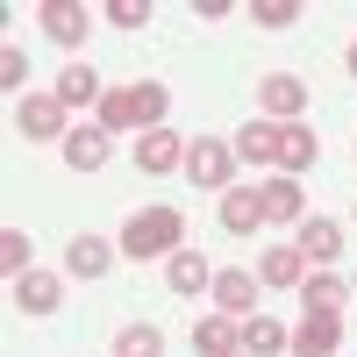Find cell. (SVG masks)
<instances>
[{
  "label": "cell",
  "instance_id": "16",
  "mask_svg": "<svg viewBox=\"0 0 357 357\" xmlns=\"http://www.w3.org/2000/svg\"><path fill=\"white\" fill-rule=\"evenodd\" d=\"M301 257H307V264H336V257H343V222L307 215V222H301Z\"/></svg>",
  "mask_w": 357,
  "mask_h": 357
},
{
  "label": "cell",
  "instance_id": "1",
  "mask_svg": "<svg viewBox=\"0 0 357 357\" xmlns=\"http://www.w3.org/2000/svg\"><path fill=\"white\" fill-rule=\"evenodd\" d=\"M165 107H172V93L158 79H136V86H114V93L100 100V129L107 136H122V129H136V136H151L158 122H165Z\"/></svg>",
  "mask_w": 357,
  "mask_h": 357
},
{
  "label": "cell",
  "instance_id": "22",
  "mask_svg": "<svg viewBox=\"0 0 357 357\" xmlns=\"http://www.w3.org/2000/svg\"><path fill=\"white\" fill-rule=\"evenodd\" d=\"M286 343H293V336L279 329L272 314H250V321H243V357H279Z\"/></svg>",
  "mask_w": 357,
  "mask_h": 357
},
{
  "label": "cell",
  "instance_id": "26",
  "mask_svg": "<svg viewBox=\"0 0 357 357\" xmlns=\"http://www.w3.org/2000/svg\"><path fill=\"white\" fill-rule=\"evenodd\" d=\"M243 15H257V29H293V22H301V8H293V0H250Z\"/></svg>",
  "mask_w": 357,
  "mask_h": 357
},
{
  "label": "cell",
  "instance_id": "15",
  "mask_svg": "<svg viewBox=\"0 0 357 357\" xmlns=\"http://www.w3.org/2000/svg\"><path fill=\"white\" fill-rule=\"evenodd\" d=\"M257 222H264V193H257V186H229V193H222V229H229V236H250Z\"/></svg>",
  "mask_w": 357,
  "mask_h": 357
},
{
  "label": "cell",
  "instance_id": "9",
  "mask_svg": "<svg viewBox=\"0 0 357 357\" xmlns=\"http://www.w3.org/2000/svg\"><path fill=\"white\" fill-rule=\"evenodd\" d=\"M336 343H343V314H307L301 329H293V357H336Z\"/></svg>",
  "mask_w": 357,
  "mask_h": 357
},
{
  "label": "cell",
  "instance_id": "12",
  "mask_svg": "<svg viewBox=\"0 0 357 357\" xmlns=\"http://www.w3.org/2000/svg\"><path fill=\"white\" fill-rule=\"evenodd\" d=\"M57 301H65V279H57V272H22L15 279V307L22 314H50Z\"/></svg>",
  "mask_w": 357,
  "mask_h": 357
},
{
  "label": "cell",
  "instance_id": "6",
  "mask_svg": "<svg viewBox=\"0 0 357 357\" xmlns=\"http://www.w3.org/2000/svg\"><path fill=\"white\" fill-rule=\"evenodd\" d=\"M36 15H43V36H50V43H65V50H79V43H86V29H93V15H86L79 0H43Z\"/></svg>",
  "mask_w": 357,
  "mask_h": 357
},
{
  "label": "cell",
  "instance_id": "24",
  "mask_svg": "<svg viewBox=\"0 0 357 357\" xmlns=\"http://www.w3.org/2000/svg\"><path fill=\"white\" fill-rule=\"evenodd\" d=\"M29 257H36V243H29V236H22V229H0V279H8V286H15V279L29 272Z\"/></svg>",
  "mask_w": 357,
  "mask_h": 357
},
{
  "label": "cell",
  "instance_id": "29",
  "mask_svg": "<svg viewBox=\"0 0 357 357\" xmlns=\"http://www.w3.org/2000/svg\"><path fill=\"white\" fill-rule=\"evenodd\" d=\"M350 72H357V43H350Z\"/></svg>",
  "mask_w": 357,
  "mask_h": 357
},
{
  "label": "cell",
  "instance_id": "7",
  "mask_svg": "<svg viewBox=\"0 0 357 357\" xmlns=\"http://www.w3.org/2000/svg\"><path fill=\"white\" fill-rule=\"evenodd\" d=\"M114 257H122V250H114L107 236H72V243H65V272L72 279H107Z\"/></svg>",
  "mask_w": 357,
  "mask_h": 357
},
{
  "label": "cell",
  "instance_id": "28",
  "mask_svg": "<svg viewBox=\"0 0 357 357\" xmlns=\"http://www.w3.org/2000/svg\"><path fill=\"white\" fill-rule=\"evenodd\" d=\"M22 79H29V57H22V43H8V50H0V86L15 93Z\"/></svg>",
  "mask_w": 357,
  "mask_h": 357
},
{
  "label": "cell",
  "instance_id": "10",
  "mask_svg": "<svg viewBox=\"0 0 357 357\" xmlns=\"http://www.w3.org/2000/svg\"><path fill=\"white\" fill-rule=\"evenodd\" d=\"M350 301H357V293H350L336 272H307V279H301V307H307V314H343Z\"/></svg>",
  "mask_w": 357,
  "mask_h": 357
},
{
  "label": "cell",
  "instance_id": "17",
  "mask_svg": "<svg viewBox=\"0 0 357 357\" xmlns=\"http://www.w3.org/2000/svg\"><path fill=\"white\" fill-rule=\"evenodd\" d=\"M236 165H279V122H243L236 129Z\"/></svg>",
  "mask_w": 357,
  "mask_h": 357
},
{
  "label": "cell",
  "instance_id": "25",
  "mask_svg": "<svg viewBox=\"0 0 357 357\" xmlns=\"http://www.w3.org/2000/svg\"><path fill=\"white\" fill-rule=\"evenodd\" d=\"M165 350V336L151 329V321H129L122 336H114V357H158Z\"/></svg>",
  "mask_w": 357,
  "mask_h": 357
},
{
  "label": "cell",
  "instance_id": "27",
  "mask_svg": "<svg viewBox=\"0 0 357 357\" xmlns=\"http://www.w3.org/2000/svg\"><path fill=\"white\" fill-rule=\"evenodd\" d=\"M107 22L114 29H143L151 22V0H107Z\"/></svg>",
  "mask_w": 357,
  "mask_h": 357
},
{
  "label": "cell",
  "instance_id": "11",
  "mask_svg": "<svg viewBox=\"0 0 357 357\" xmlns=\"http://www.w3.org/2000/svg\"><path fill=\"white\" fill-rule=\"evenodd\" d=\"M257 100H264V122H279V114H286V122H301V107H307V86L293 79V72H272Z\"/></svg>",
  "mask_w": 357,
  "mask_h": 357
},
{
  "label": "cell",
  "instance_id": "21",
  "mask_svg": "<svg viewBox=\"0 0 357 357\" xmlns=\"http://www.w3.org/2000/svg\"><path fill=\"white\" fill-rule=\"evenodd\" d=\"M301 264H307L301 243H272V250H264V264H257V279H264V286H301V279H307Z\"/></svg>",
  "mask_w": 357,
  "mask_h": 357
},
{
  "label": "cell",
  "instance_id": "14",
  "mask_svg": "<svg viewBox=\"0 0 357 357\" xmlns=\"http://www.w3.org/2000/svg\"><path fill=\"white\" fill-rule=\"evenodd\" d=\"M107 151H114V136H107L100 122L65 136V165H72V172H100V165H107Z\"/></svg>",
  "mask_w": 357,
  "mask_h": 357
},
{
  "label": "cell",
  "instance_id": "8",
  "mask_svg": "<svg viewBox=\"0 0 357 357\" xmlns=\"http://www.w3.org/2000/svg\"><path fill=\"white\" fill-rule=\"evenodd\" d=\"M165 286L178 293V301H193V293H207V286H215V272H207V257L186 243V250H172V257H165Z\"/></svg>",
  "mask_w": 357,
  "mask_h": 357
},
{
  "label": "cell",
  "instance_id": "2",
  "mask_svg": "<svg viewBox=\"0 0 357 357\" xmlns=\"http://www.w3.org/2000/svg\"><path fill=\"white\" fill-rule=\"evenodd\" d=\"M114 250L122 257H172V250H186V215H178V207H143V215L122 222Z\"/></svg>",
  "mask_w": 357,
  "mask_h": 357
},
{
  "label": "cell",
  "instance_id": "31",
  "mask_svg": "<svg viewBox=\"0 0 357 357\" xmlns=\"http://www.w3.org/2000/svg\"><path fill=\"white\" fill-rule=\"evenodd\" d=\"M350 293H357V286H350Z\"/></svg>",
  "mask_w": 357,
  "mask_h": 357
},
{
  "label": "cell",
  "instance_id": "20",
  "mask_svg": "<svg viewBox=\"0 0 357 357\" xmlns=\"http://www.w3.org/2000/svg\"><path fill=\"white\" fill-rule=\"evenodd\" d=\"M193 350L200 357H236V350H243V329H236L229 314H207L200 329H193Z\"/></svg>",
  "mask_w": 357,
  "mask_h": 357
},
{
  "label": "cell",
  "instance_id": "23",
  "mask_svg": "<svg viewBox=\"0 0 357 357\" xmlns=\"http://www.w3.org/2000/svg\"><path fill=\"white\" fill-rule=\"evenodd\" d=\"M264 193V222H293L301 229V186L293 178H272V186H257Z\"/></svg>",
  "mask_w": 357,
  "mask_h": 357
},
{
  "label": "cell",
  "instance_id": "4",
  "mask_svg": "<svg viewBox=\"0 0 357 357\" xmlns=\"http://www.w3.org/2000/svg\"><path fill=\"white\" fill-rule=\"evenodd\" d=\"M15 129H22L29 143H57V136H72V129H65V100H57V93H29V100L15 107Z\"/></svg>",
  "mask_w": 357,
  "mask_h": 357
},
{
  "label": "cell",
  "instance_id": "19",
  "mask_svg": "<svg viewBox=\"0 0 357 357\" xmlns=\"http://www.w3.org/2000/svg\"><path fill=\"white\" fill-rule=\"evenodd\" d=\"M321 158V143H314V129H301V122H279V165L293 172V178H301L307 165Z\"/></svg>",
  "mask_w": 357,
  "mask_h": 357
},
{
  "label": "cell",
  "instance_id": "5",
  "mask_svg": "<svg viewBox=\"0 0 357 357\" xmlns=\"http://www.w3.org/2000/svg\"><path fill=\"white\" fill-rule=\"evenodd\" d=\"M257 272H215V286H207V293H215V314H229V321H250L257 314Z\"/></svg>",
  "mask_w": 357,
  "mask_h": 357
},
{
  "label": "cell",
  "instance_id": "3",
  "mask_svg": "<svg viewBox=\"0 0 357 357\" xmlns=\"http://www.w3.org/2000/svg\"><path fill=\"white\" fill-rule=\"evenodd\" d=\"M186 178H193V186L229 193V186H236V143H222V136H193V143H186Z\"/></svg>",
  "mask_w": 357,
  "mask_h": 357
},
{
  "label": "cell",
  "instance_id": "30",
  "mask_svg": "<svg viewBox=\"0 0 357 357\" xmlns=\"http://www.w3.org/2000/svg\"><path fill=\"white\" fill-rule=\"evenodd\" d=\"M236 357H243V350H236Z\"/></svg>",
  "mask_w": 357,
  "mask_h": 357
},
{
  "label": "cell",
  "instance_id": "13",
  "mask_svg": "<svg viewBox=\"0 0 357 357\" xmlns=\"http://www.w3.org/2000/svg\"><path fill=\"white\" fill-rule=\"evenodd\" d=\"M136 165H143V172H178V165H186V143H178V129L136 136Z\"/></svg>",
  "mask_w": 357,
  "mask_h": 357
},
{
  "label": "cell",
  "instance_id": "18",
  "mask_svg": "<svg viewBox=\"0 0 357 357\" xmlns=\"http://www.w3.org/2000/svg\"><path fill=\"white\" fill-rule=\"evenodd\" d=\"M50 93L65 100V114H79V107H100V100H107V93H100V79L86 72V65H65V72H57V86H50Z\"/></svg>",
  "mask_w": 357,
  "mask_h": 357
}]
</instances>
